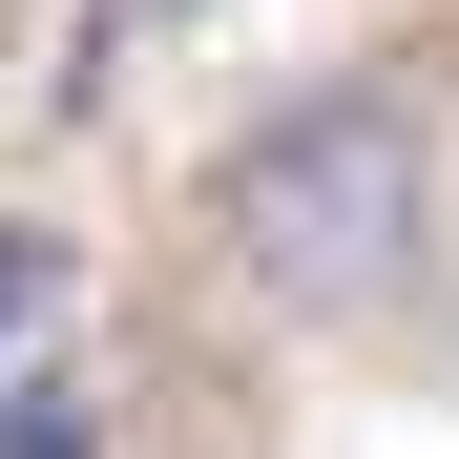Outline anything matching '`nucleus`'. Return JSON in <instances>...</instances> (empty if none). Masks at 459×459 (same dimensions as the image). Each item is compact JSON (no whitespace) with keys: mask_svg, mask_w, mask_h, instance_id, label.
I'll return each mask as SVG.
<instances>
[{"mask_svg":"<svg viewBox=\"0 0 459 459\" xmlns=\"http://www.w3.org/2000/svg\"><path fill=\"white\" fill-rule=\"evenodd\" d=\"M209 230L272 314H397L418 251H438V126L397 84H314L209 168Z\"/></svg>","mask_w":459,"mask_h":459,"instance_id":"f257e3e1","label":"nucleus"},{"mask_svg":"<svg viewBox=\"0 0 459 459\" xmlns=\"http://www.w3.org/2000/svg\"><path fill=\"white\" fill-rule=\"evenodd\" d=\"M42 292H63V230H0V334H22Z\"/></svg>","mask_w":459,"mask_h":459,"instance_id":"f03ea898","label":"nucleus"},{"mask_svg":"<svg viewBox=\"0 0 459 459\" xmlns=\"http://www.w3.org/2000/svg\"><path fill=\"white\" fill-rule=\"evenodd\" d=\"M0 459H105V418H84V397H22V438H0Z\"/></svg>","mask_w":459,"mask_h":459,"instance_id":"7ed1b4c3","label":"nucleus"},{"mask_svg":"<svg viewBox=\"0 0 459 459\" xmlns=\"http://www.w3.org/2000/svg\"><path fill=\"white\" fill-rule=\"evenodd\" d=\"M188 22H209V0H188Z\"/></svg>","mask_w":459,"mask_h":459,"instance_id":"20e7f679","label":"nucleus"}]
</instances>
